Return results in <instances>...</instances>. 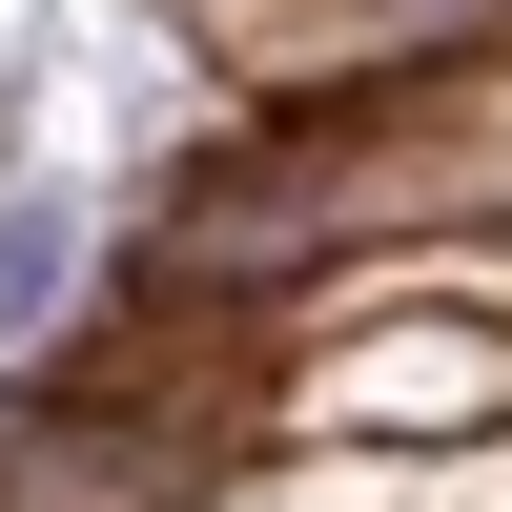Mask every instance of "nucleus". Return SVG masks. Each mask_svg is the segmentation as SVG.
<instances>
[{"mask_svg":"<svg viewBox=\"0 0 512 512\" xmlns=\"http://www.w3.org/2000/svg\"><path fill=\"white\" fill-rule=\"evenodd\" d=\"M62 287H82V205L21 185V205H0V349H21V328H62Z\"/></svg>","mask_w":512,"mask_h":512,"instance_id":"f257e3e1","label":"nucleus"}]
</instances>
